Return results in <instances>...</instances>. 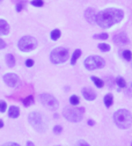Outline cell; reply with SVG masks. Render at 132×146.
Here are the masks:
<instances>
[{
  "instance_id": "cell-20",
  "label": "cell",
  "mask_w": 132,
  "mask_h": 146,
  "mask_svg": "<svg viewBox=\"0 0 132 146\" xmlns=\"http://www.w3.org/2000/svg\"><path fill=\"white\" fill-rule=\"evenodd\" d=\"M116 84H117V86H118L119 88H125V87H126V81H125V79L122 78V77H117V78H116Z\"/></svg>"
},
{
  "instance_id": "cell-8",
  "label": "cell",
  "mask_w": 132,
  "mask_h": 146,
  "mask_svg": "<svg viewBox=\"0 0 132 146\" xmlns=\"http://www.w3.org/2000/svg\"><path fill=\"white\" fill-rule=\"evenodd\" d=\"M40 100H41V103H42L45 108L50 109V110H57L58 107H59L58 101L56 100V98L52 96L51 94H46V93L41 94V95H40Z\"/></svg>"
},
{
  "instance_id": "cell-10",
  "label": "cell",
  "mask_w": 132,
  "mask_h": 146,
  "mask_svg": "<svg viewBox=\"0 0 132 146\" xmlns=\"http://www.w3.org/2000/svg\"><path fill=\"white\" fill-rule=\"evenodd\" d=\"M114 42H115L117 45H126V44L130 43V40H129L127 35H126L125 33H121V34L115 35Z\"/></svg>"
},
{
  "instance_id": "cell-34",
  "label": "cell",
  "mask_w": 132,
  "mask_h": 146,
  "mask_svg": "<svg viewBox=\"0 0 132 146\" xmlns=\"http://www.w3.org/2000/svg\"><path fill=\"white\" fill-rule=\"evenodd\" d=\"M88 125H90V126H94V125H95V122H94L93 119H88Z\"/></svg>"
},
{
  "instance_id": "cell-25",
  "label": "cell",
  "mask_w": 132,
  "mask_h": 146,
  "mask_svg": "<svg viewBox=\"0 0 132 146\" xmlns=\"http://www.w3.org/2000/svg\"><path fill=\"white\" fill-rule=\"evenodd\" d=\"M94 38L95 40H107L108 38V34H105V33L96 34V35H94Z\"/></svg>"
},
{
  "instance_id": "cell-29",
  "label": "cell",
  "mask_w": 132,
  "mask_h": 146,
  "mask_svg": "<svg viewBox=\"0 0 132 146\" xmlns=\"http://www.w3.org/2000/svg\"><path fill=\"white\" fill-rule=\"evenodd\" d=\"M75 146H89V144L87 143V141H85V140H78L77 141V144H75Z\"/></svg>"
},
{
  "instance_id": "cell-16",
  "label": "cell",
  "mask_w": 132,
  "mask_h": 146,
  "mask_svg": "<svg viewBox=\"0 0 132 146\" xmlns=\"http://www.w3.org/2000/svg\"><path fill=\"white\" fill-rule=\"evenodd\" d=\"M6 63L8 67H14L15 66V57L13 56L12 53L6 54Z\"/></svg>"
},
{
  "instance_id": "cell-30",
  "label": "cell",
  "mask_w": 132,
  "mask_h": 146,
  "mask_svg": "<svg viewBox=\"0 0 132 146\" xmlns=\"http://www.w3.org/2000/svg\"><path fill=\"white\" fill-rule=\"evenodd\" d=\"M1 146H20L17 143H12V141H8V143H5V144H3Z\"/></svg>"
},
{
  "instance_id": "cell-21",
  "label": "cell",
  "mask_w": 132,
  "mask_h": 146,
  "mask_svg": "<svg viewBox=\"0 0 132 146\" xmlns=\"http://www.w3.org/2000/svg\"><path fill=\"white\" fill-rule=\"evenodd\" d=\"M22 103H23V106H25V107H29V106H31V104L34 103V96H33V95H29L28 98L23 99Z\"/></svg>"
},
{
  "instance_id": "cell-11",
  "label": "cell",
  "mask_w": 132,
  "mask_h": 146,
  "mask_svg": "<svg viewBox=\"0 0 132 146\" xmlns=\"http://www.w3.org/2000/svg\"><path fill=\"white\" fill-rule=\"evenodd\" d=\"M85 17H86V20H87L90 25L96 23V13H95V11H94V8H88V9H86V12H85Z\"/></svg>"
},
{
  "instance_id": "cell-6",
  "label": "cell",
  "mask_w": 132,
  "mask_h": 146,
  "mask_svg": "<svg viewBox=\"0 0 132 146\" xmlns=\"http://www.w3.org/2000/svg\"><path fill=\"white\" fill-rule=\"evenodd\" d=\"M17 46L23 52H30L34 49H36L37 40L35 37H33V36H23V37H21L20 40H19Z\"/></svg>"
},
{
  "instance_id": "cell-17",
  "label": "cell",
  "mask_w": 132,
  "mask_h": 146,
  "mask_svg": "<svg viewBox=\"0 0 132 146\" xmlns=\"http://www.w3.org/2000/svg\"><path fill=\"white\" fill-rule=\"evenodd\" d=\"M112 102H114V96H112V94H107L105 96H104V106L107 107V108H109V107H111L112 106Z\"/></svg>"
},
{
  "instance_id": "cell-7",
  "label": "cell",
  "mask_w": 132,
  "mask_h": 146,
  "mask_svg": "<svg viewBox=\"0 0 132 146\" xmlns=\"http://www.w3.org/2000/svg\"><path fill=\"white\" fill-rule=\"evenodd\" d=\"M84 64L88 71H93V70L102 68L105 65V60L100 56H89L85 59Z\"/></svg>"
},
{
  "instance_id": "cell-12",
  "label": "cell",
  "mask_w": 132,
  "mask_h": 146,
  "mask_svg": "<svg viewBox=\"0 0 132 146\" xmlns=\"http://www.w3.org/2000/svg\"><path fill=\"white\" fill-rule=\"evenodd\" d=\"M82 95L86 100L88 101H93V100H95L96 99V93L94 92L93 89L90 88H87V87H84L82 88Z\"/></svg>"
},
{
  "instance_id": "cell-36",
  "label": "cell",
  "mask_w": 132,
  "mask_h": 146,
  "mask_svg": "<svg viewBox=\"0 0 132 146\" xmlns=\"http://www.w3.org/2000/svg\"><path fill=\"white\" fill-rule=\"evenodd\" d=\"M1 127H4V121L0 119V129H1Z\"/></svg>"
},
{
  "instance_id": "cell-2",
  "label": "cell",
  "mask_w": 132,
  "mask_h": 146,
  "mask_svg": "<svg viewBox=\"0 0 132 146\" xmlns=\"http://www.w3.org/2000/svg\"><path fill=\"white\" fill-rule=\"evenodd\" d=\"M114 122L121 129H129L132 124L131 113L126 109H119L114 114Z\"/></svg>"
},
{
  "instance_id": "cell-19",
  "label": "cell",
  "mask_w": 132,
  "mask_h": 146,
  "mask_svg": "<svg viewBox=\"0 0 132 146\" xmlns=\"http://www.w3.org/2000/svg\"><path fill=\"white\" fill-rule=\"evenodd\" d=\"M50 37H51L52 41H57V40H59V37H60V30H59V29H54V30H52L51 34H50Z\"/></svg>"
},
{
  "instance_id": "cell-38",
  "label": "cell",
  "mask_w": 132,
  "mask_h": 146,
  "mask_svg": "<svg viewBox=\"0 0 132 146\" xmlns=\"http://www.w3.org/2000/svg\"><path fill=\"white\" fill-rule=\"evenodd\" d=\"M57 146H59V145H57Z\"/></svg>"
},
{
  "instance_id": "cell-13",
  "label": "cell",
  "mask_w": 132,
  "mask_h": 146,
  "mask_svg": "<svg viewBox=\"0 0 132 146\" xmlns=\"http://www.w3.org/2000/svg\"><path fill=\"white\" fill-rule=\"evenodd\" d=\"M9 34V25L7 21L0 19V36H6Z\"/></svg>"
},
{
  "instance_id": "cell-9",
  "label": "cell",
  "mask_w": 132,
  "mask_h": 146,
  "mask_svg": "<svg viewBox=\"0 0 132 146\" xmlns=\"http://www.w3.org/2000/svg\"><path fill=\"white\" fill-rule=\"evenodd\" d=\"M4 81L7 86L14 88V87H17V85L20 84V78L16 74H14V73H7V74L4 76Z\"/></svg>"
},
{
  "instance_id": "cell-3",
  "label": "cell",
  "mask_w": 132,
  "mask_h": 146,
  "mask_svg": "<svg viewBox=\"0 0 132 146\" xmlns=\"http://www.w3.org/2000/svg\"><path fill=\"white\" fill-rule=\"evenodd\" d=\"M28 121H29V124L37 132H44L46 130L48 123H46V121L44 119V116L41 113H37V111L30 113L29 116H28Z\"/></svg>"
},
{
  "instance_id": "cell-39",
  "label": "cell",
  "mask_w": 132,
  "mask_h": 146,
  "mask_svg": "<svg viewBox=\"0 0 132 146\" xmlns=\"http://www.w3.org/2000/svg\"><path fill=\"white\" fill-rule=\"evenodd\" d=\"M0 1H1V0H0Z\"/></svg>"
},
{
  "instance_id": "cell-24",
  "label": "cell",
  "mask_w": 132,
  "mask_h": 146,
  "mask_svg": "<svg viewBox=\"0 0 132 146\" xmlns=\"http://www.w3.org/2000/svg\"><path fill=\"white\" fill-rule=\"evenodd\" d=\"M98 48H99L101 51H103V52H108V51L110 50V45L107 44V43H100V44L98 45Z\"/></svg>"
},
{
  "instance_id": "cell-27",
  "label": "cell",
  "mask_w": 132,
  "mask_h": 146,
  "mask_svg": "<svg viewBox=\"0 0 132 146\" xmlns=\"http://www.w3.org/2000/svg\"><path fill=\"white\" fill-rule=\"evenodd\" d=\"M7 109V103L5 101H0V113H5Z\"/></svg>"
},
{
  "instance_id": "cell-23",
  "label": "cell",
  "mask_w": 132,
  "mask_h": 146,
  "mask_svg": "<svg viewBox=\"0 0 132 146\" xmlns=\"http://www.w3.org/2000/svg\"><path fill=\"white\" fill-rule=\"evenodd\" d=\"M70 103H71L72 106H78V104L80 103V99H79L77 95H72V96L70 98Z\"/></svg>"
},
{
  "instance_id": "cell-26",
  "label": "cell",
  "mask_w": 132,
  "mask_h": 146,
  "mask_svg": "<svg viewBox=\"0 0 132 146\" xmlns=\"http://www.w3.org/2000/svg\"><path fill=\"white\" fill-rule=\"evenodd\" d=\"M43 0H33L31 1V5L35 6V7H42L43 6Z\"/></svg>"
},
{
  "instance_id": "cell-18",
  "label": "cell",
  "mask_w": 132,
  "mask_h": 146,
  "mask_svg": "<svg viewBox=\"0 0 132 146\" xmlns=\"http://www.w3.org/2000/svg\"><path fill=\"white\" fill-rule=\"evenodd\" d=\"M90 79H92V81L94 82V85H95L96 87H99V88H102V87L104 86V81H103L102 79H100V78L95 77V76H93Z\"/></svg>"
},
{
  "instance_id": "cell-31",
  "label": "cell",
  "mask_w": 132,
  "mask_h": 146,
  "mask_svg": "<svg viewBox=\"0 0 132 146\" xmlns=\"http://www.w3.org/2000/svg\"><path fill=\"white\" fill-rule=\"evenodd\" d=\"M26 66H28V67L34 66V60H33V59H27V60H26Z\"/></svg>"
},
{
  "instance_id": "cell-28",
  "label": "cell",
  "mask_w": 132,
  "mask_h": 146,
  "mask_svg": "<svg viewBox=\"0 0 132 146\" xmlns=\"http://www.w3.org/2000/svg\"><path fill=\"white\" fill-rule=\"evenodd\" d=\"M62 131H63V127H62V125H56V126L53 127V132H54L56 135H59V133H62Z\"/></svg>"
},
{
  "instance_id": "cell-22",
  "label": "cell",
  "mask_w": 132,
  "mask_h": 146,
  "mask_svg": "<svg viewBox=\"0 0 132 146\" xmlns=\"http://www.w3.org/2000/svg\"><path fill=\"white\" fill-rule=\"evenodd\" d=\"M122 56H123V58L125 59V60H131L132 59V52L130 51V50H124L123 52H122Z\"/></svg>"
},
{
  "instance_id": "cell-35",
  "label": "cell",
  "mask_w": 132,
  "mask_h": 146,
  "mask_svg": "<svg viewBox=\"0 0 132 146\" xmlns=\"http://www.w3.org/2000/svg\"><path fill=\"white\" fill-rule=\"evenodd\" d=\"M27 146H35V144L33 141H27Z\"/></svg>"
},
{
  "instance_id": "cell-4",
  "label": "cell",
  "mask_w": 132,
  "mask_h": 146,
  "mask_svg": "<svg viewBox=\"0 0 132 146\" xmlns=\"http://www.w3.org/2000/svg\"><path fill=\"white\" fill-rule=\"evenodd\" d=\"M85 114V108H72V107H66L63 110V116L70 121V122H74L78 123L82 121Z\"/></svg>"
},
{
  "instance_id": "cell-15",
  "label": "cell",
  "mask_w": 132,
  "mask_h": 146,
  "mask_svg": "<svg viewBox=\"0 0 132 146\" xmlns=\"http://www.w3.org/2000/svg\"><path fill=\"white\" fill-rule=\"evenodd\" d=\"M80 56H81V50L80 49H77V50L73 52L72 57H71V64L72 65H75V63H77V60L80 58Z\"/></svg>"
},
{
  "instance_id": "cell-32",
  "label": "cell",
  "mask_w": 132,
  "mask_h": 146,
  "mask_svg": "<svg viewBox=\"0 0 132 146\" xmlns=\"http://www.w3.org/2000/svg\"><path fill=\"white\" fill-rule=\"evenodd\" d=\"M22 8H23V4L19 3V4L16 5V11H17V12H21V11H22Z\"/></svg>"
},
{
  "instance_id": "cell-33",
  "label": "cell",
  "mask_w": 132,
  "mask_h": 146,
  "mask_svg": "<svg viewBox=\"0 0 132 146\" xmlns=\"http://www.w3.org/2000/svg\"><path fill=\"white\" fill-rule=\"evenodd\" d=\"M4 48H6V42H5L4 40L0 38V50L4 49Z\"/></svg>"
},
{
  "instance_id": "cell-1",
  "label": "cell",
  "mask_w": 132,
  "mask_h": 146,
  "mask_svg": "<svg viewBox=\"0 0 132 146\" xmlns=\"http://www.w3.org/2000/svg\"><path fill=\"white\" fill-rule=\"evenodd\" d=\"M124 17V12L119 8H107L96 14V23L103 28L108 29L122 21Z\"/></svg>"
},
{
  "instance_id": "cell-14",
  "label": "cell",
  "mask_w": 132,
  "mask_h": 146,
  "mask_svg": "<svg viewBox=\"0 0 132 146\" xmlns=\"http://www.w3.org/2000/svg\"><path fill=\"white\" fill-rule=\"evenodd\" d=\"M8 116H9L11 118H17L19 116H20V109H19V107L12 106V107L8 109Z\"/></svg>"
},
{
  "instance_id": "cell-37",
  "label": "cell",
  "mask_w": 132,
  "mask_h": 146,
  "mask_svg": "<svg viewBox=\"0 0 132 146\" xmlns=\"http://www.w3.org/2000/svg\"><path fill=\"white\" fill-rule=\"evenodd\" d=\"M131 146H132V144H131Z\"/></svg>"
},
{
  "instance_id": "cell-5",
  "label": "cell",
  "mask_w": 132,
  "mask_h": 146,
  "mask_svg": "<svg viewBox=\"0 0 132 146\" xmlns=\"http://www.w3.org/2000/svg\"><path fill=\"white\" fill-rule=\"evenodd\" d=\"M70 57V52L66 48L59 46V48H56L51 51L50 53V60L53 64H62L65 63Z\"/></svg>"
}]
</instances>
